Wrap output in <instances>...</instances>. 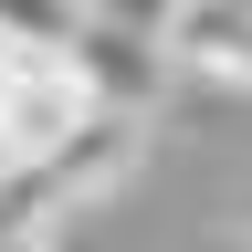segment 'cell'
<instances>
[{
    "mask_svg": "<svg viewBox=\"0 0 252 252\" xmlns=\"http://www.w3.org/2000/svg\"><path fill=\"white\" fill-rule=\"evenodd\" d=\"M137 147H147V116H137V105H94L74 137H63L42 168H32V179L53 189V210H74V200H105V189L137 168Z\"/></svg>",
    "mask_w": 252,
    "mask_h": 252,
    "instance_id": "6da1fadb",
    "label": "cell"
},
{
    "mask_svg": "<svg viewBox=\"0 0 252 252\" xmlns=\"http://www.w3.org/2000/svg\"><path fill=\"white\" fill-rule=\"evenodd\" d=\"M158 63L252 94V11H231V0H179V11H158Z\"/></svg>",
    "mask_w": 252,
    "mask_h": 252,
    "instance_id": "7a4b0ae2",
    "label": "cell"
},
{
    "mask_svg": "<svg viewBox=\"0 0 252 252\" xmlns=\"http://www.w3.org/2000/svg\"><path fill=\"white\" fill-rule=\"evenodd\" d=\"M210 252H252V220H242V231H220V242H210Z\"/></svg>",
    "mask_w": 252,
    "mask_h": 252,
    "instance_id": "3957f363",
    "label": "cell"
}]
</instances>
